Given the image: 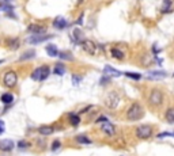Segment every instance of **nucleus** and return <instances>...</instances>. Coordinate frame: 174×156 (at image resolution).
<instances>
[{
    "label": "nucleus",
    "instance_id": "nucleus-14",
    "mask_svg": "<svg viewBox=\"0 0 174 156\" xmlns=\"http://www.w3.org/2000/svg\"><path fill=\"white\" fill-rule=\"evenodd\" d=\"M167 76V73L163 71H151L148 72V79H163Z\"/></svg>",
    "mask_w": 174,
    "mask_h": 156
},
{
    "label": "nucleus",
    "instance_id": "nucleus-5",
    "mask_svg": "<svg viewBox=\"0 0 174 156\" xmlns=\"http://www.w3.org/2000/svg\"><path fill=\"white\" fill-rule=\"evenodd\" d=\"M3 83H4V86L8 87V88L15 87L16 83H18V75H16L14 71H7L3 76Z\"/></svg>",
    "mask_w": 174,
    "mask_h": 156
},
{
    "label": "nucleus",
    "instance_id": "nucleus-2",
    "mask_svg": "<svg viewBox=\"0 0 174 156\" xmlns=\"http://www.w3.org/2000/svg\"><path fill=\"white\" fill-rule=\"evenodd\" d=\"M120 101H121V98H120L118 93L110 91V93L107 94V96L105 98V105H106V107L110 109V110H116L120 105Z\"/></svg>",
    "mask_w": 174,
    "mask_h": 156
},
{
    "label": "nucleus",
    "instance_id": "nucleus-34",
    "mask_svg": "<svg viewBox=\"0 0 174 156\" xmlns=\"http://www.w3.org/2000/svg\"><path fill=\"white\" fill-rule=\"evenodd\" d=\"M77 25H82L83 23V14H80V16H79V19H77Z\"/></svg>",
    "mask_w": 174,
    "mask_h": 156
},
{
    "label": "nucleus",
    "instance_id": "nucleus-10",
    "mask_svg": "<svg viewBox=\"0 0 174 156\" xmlns=\"http://www.w3.org/2000/svg\"><path fill=\"white\" fill-rule=\"evenodd\" d=\"M49 38H52V35H33L31 38H29V44L37 45V44H41V42L46 41Z\"/></svg>",
    "mask_w": 174,
    "mask_h": 156
},
{
    "label": "nucleus",
    "instance_id": "nucleus-8",
    "mask_svg": "<svg viewBox=\"0 0 174 156\" xmlns=\"http://www.w3.org/2000/svg\"><path fill=\"white\" fill-rule=\"evenodd\" d=\"M27 30H29L30 33H33L34 35H42V34H45V33H46L45 26L37 25V23H33V25H30Z\"/></svg>",
    "mask_w": 174,
    "mask_h": 156
},
{
    "label": "nucleus",
    "instance_id": "nucleus-31",
    "mask_svg": "<svg viewBox=\"0 0 174 156\" xmlns=\"http://www.w3.org/2000/svg\"><path fill=\"white\" fill-rule=\"evenodd\" d=\"M58 147H60V141H58V140L53 141V144H52V149L56 151V149H58Z\"/></svg>",
    "mask_w": 174,
    "mask_h": 156
},
{
    "label": "nucleus",
    "instance_id": "nucleus-15",
    "mask_svg": "<svg viewBox=\"0 0 174 156\" xmlns=\"http://www.w3.org/2000/svg\"><path fill=\"white\" fill-rule=\"evenodd\" d=\"M38 133L42 134V136H49V134L53 133V128H52V126H48V125L39 126V128H38Z\"/></svg>",
    "mask_w": 174,
    "mask_h": 156
},
{
    "label": "nucleus",
    "instance_id": "nucleus-18",
    "mask_svg": "<svg viewBox=\"0 0 174 156\" xmlns=\"http://www.w3.org/2000/svg\"><path fill=\"white\" fill-rule=\"evenodd\" d=\"M41 77H42V67H39V68H37V69L33 71L31 79L36 80V82H41Z\"/></svg>",
    "mask_w": 174,
    "mask_h": 156
},
{
    "label": "nucleus",
    "instance_id": "nucleus-30",
    "mask_svg": "<svg viewBox=\"0 0 174 156\" xmlns=\"http://www.w3.org/2000/svg\"><path fill=\"white\" fill-rule=\"evenodd\" d=\"M18 147H19V148H29L30 144L26 143V141H19V143H18Z\"/></svg>",
    "mask_w": 174,
    "mask_h": 156
},
{
    "label": "nucleus",
    "instance_id": "nucleus-39",
    "mask_svg": "<svg viewBox=\"0 0 174 156\" xmlns=\"http://www.w3.org/2000/svg\"><path fill=\"white\" fill-rule=\"evenodd\" d=\"M173 133H174V132H173Z\"/></svg>",
    "mask_w": 174,
    "mask_h": 156
},
{
    "label": "nucleus",
    "instance_id": "nucleus-7",
    "mask_svg": "<svg viewBox=\"0 0 174 156\" xmlns=\"http://www.w3.org/2000/svg\"><path fill=\"white\" fill-rule=\"evenodd\" d=\"M101 130L106 134V136H114L116 134V128H114L113 124H110L109 121H105L101 125Z\"/></svg>",
    "mask_w": 174,
    "mask_h": 156
},
{
    "label": "nucleus",
    "instance_id": "nucleus-33",
    "mask_svg": "<svg viewBox=\"0 0 174 156\" xmlns=\"http://www.w3.org/2000/svg\"><path fill=\"white\" fill-rule=\"evenodd\" d=\"M11 10H12L11 6H1L0 7V11H11Z\"/></svg>",
    "mask_w": 174,
    "mask_h": 156
},
{
    "label": "nucleus",
    "instance_id": "nucleus-13",
    "mask_svg": "<svg viewBox=\"0 0 174 156\" xmlns=\"http://www.w3.org/2000/svg\"><path fill=\"white\" fill-rule=\"evenodd\" d=\"M45 50H46V53H48V56H50V57H57V56H58L57 46H56L55 44H49V45H46Z\"/></svg>",
    "mask_w": 174,
    "mask_h": 156
},
{
    "label": "nucleus",
    "instance_id": "nucleus-11",
    "mask_svg": "<svg viewBox=\"0 0 174 156\" xmlns=\"http://www.w3.org/2000/svg\"><path fill=\"white\" fill-rule=\"evenodd\" d=\"M68 25V22H67V19L65 18H63V16H57L55 19V22H53V26H55L56 29H58V30H63V29H65V26Z\"/></svg>",
    "mask_w": 174,
    "mask_h": 156
},
{
    "label": "nucleus",
    "instance_id": "nucleus-20",
    "mask_svg": "<svg viewBox=\"0 0 174 156\" xmlns=\"http://www.w3.org/2000/svg\"><path fill=\"white\" fill-rule=\"evenodd\" d=\"M0 101H1L4 105H10L14 101V96H12V94H3L1 98H0Z\"/></svg>",
    "mask_w": 174,
    "mask_h": 156
},
{
    "label": "nucleus",
    "instance_id": "nucleus-9",
    "mask_svg": "<svg viewBox=\"0 0 174 156\" xmlns=\"http://www.w3.org/2000/svg\"><path fill=\"white\" fill-rule=\"evenodd\" d=\"M14 149V143L12 140H0V151H3V152H10V151Z\"/></svg>",
    "mask_w": 174,
    "mask_h": 156
},
{
    "label": "nucleus",
    "instance_id": "nucleus-4",
    "mask_svg": "<svg viewBox=\"0 0 174 156\" xmlns=\"http://www.w3.org/2000/svg\"><path fill=\"white\" fill-rule=\"evenodd\" d=\"M152 136V126L151 125H140L136 128V137L140 140H147Z\"/></svg>",
    "mask_w": 174,
    "mask_h": 156
},
{
    "label": "nucleus",
    "instance_id": "nucleus-26",
    "mask_svg": "<svg viewBox=\"0 0 174 156\" xmlns=\"http://www.w3.org/2000/svg\"><path fill=\"white\" fill-rule=\"evenodd\" d=\"M76 141L77 143H80V144H90V139H87L86 136H77L76 137Z\"/></svg>",
    "mask_w": 174,
    "mask_h": 156
},
{
    "label": "nucleus",
    "instance_id": "nucleus-3",
    "mask_svg": "<svg viewBox=\"0 0 174 156\" xmlns=\"http://www.w3.org/2000/svg\"><path fill=\"white\" fill-rule=\"evenodd\" d=\"M163 102V93L159 88H152L148 95V103L154 107H158Z\"/></svg>",
    "mask_w": 174,
    "mask_h": 156
},
{
    "label": "nucleus",
    "instance_id": "nucleus-21",
    "mask_svg": "<svg viewBox=\"0 0 174 156\" xmlns=\"http://www.w3.org/2000/svg\"><path fill=\"white\" fill-rule=\"evenodd\" d=\"M69 122H71L72 126H77V125H79V122H80V117H79L77 114L71 113V114H69Z\"/></svg>",
    "mask_w": 174,
    "mask_h": 156
},
{
    "label": "nucleus",
    "instance_id": "nucleus-32",
    "mask_svg": "<svg viewBox=\"0 0 174 156\" xmlns=\"http://www.w3.org/2000/svg\"><path fill=\"white\" fill-rule=\"evenodd\" d=\"M107 82H110V77L103 76L102 79H101V86H105V84H107Z\"/></svg>",
    "mask_w": 174,
    "mask_h": 156
},
{
    "label": "nucleus",
    "instance_id": "nucleus-27",
    "mask_svg": "<svg viewBox=\"0 0 174 156\" xmlns=\"http://www.w3.org/2000/svg\"><path fill=\"white\" fill-rule=\"evenodd\" d=\"M125 76L131 77V79H133V80H139L140 77H142L139 73H132V72H125Z\"/></svg>",
    "mask_w": 174,
    "mask_h": 156
},
{
    "label": "nucleus",
    "instance_id": "nucleus-17",
    "mask_svg": "<svg viewBox=\"0 0 174 156\" xmlns=\"http://www.w3.org/2000/svg\"><path fill=\"white\" fill-rule=\"evenodd\" d=\"M110 53H112V56L114 58H117V60H123V58H124V52L121 50V49L113 48L112 50H110Z\"/></svg>",
    "mask_w": 174,
    "mask_h": 156
},
{
    "label": "nucleus",
    "instance_id": "nucleus-28",
    "mask_svg": "<svg viewBox=\"0 0 174 156\" xmlns=\"http://www.w3.org/2000/svg\"><path fill=\"white\" fill-rule=\"evenodd\" d=\"M170 136H174V133H171V132H163V133H159L158 139H163V137H170Z\"/></svg>",
    "mask_w": 174,
    "mask_h": 156
},
{
    "label": "nucleus",
    "instance_id": "nucleus-35",
    "mask_svg": "<svg viewBox=\"0 0 174 156\" xmlns=\"http://www.w3.org/2000/svg\"><path fill=\"white\" fill-rule=\"evenodd\" d=\"M3 133V128H0V134Z\"/></svg>",
    "mask_w": 174,
    "mask_h": 156
},
{
    "label": "nucleus",
    "instance_id": "nucleus-24",
    "mask_svg": "<svg viewBox=\"0 0 174 156\" xmlns=\"http://www.w3.org/2000/svg\"><path fill=\"white\" fill-rule=\"evenodd\" d=\"M171 7V0H163V4H162V12H166V11L170 10Z\"/></svg>",
    "mask_w": 174,
    "mask_h": 156
},
{
    "label": "nucleus",
    "instance_id": "nucleus-19",
    "mask_svg": "<svg viewBox=\"0 0 174 156\" xmlns=\"http://www.w3.org/2000/svg\"><path fill=\"white\" fill-rule=\"evenodd\" d=\"M53 73L55 75H58V76H61V75H64L65 73V67L63 65V64H56L55 68H53Z\"/></svg>",
    "mask_w": 174,
    "mask_h": 156
},
{
    "label": "nucleus",
    "instance_id": "nucleus-37",
    "mask_svg": "<svg viewBox=\"0 0 174 156\" xmlns=\"http://www.w3.org/2000/svg\"><path fill=\"white\" fill-rule=\"evenodd\" d=\"M6 1H8V0H6Z\"/></svg>",
    "mask_w": 174,
    "mask_h": 156
},
{
    "label": "nucleus",
    "instance_id": "nucleus-16",
    "mask_svg": "<svg viewBox=\"0 0 174 156\" xmlns=\"http://www.w3.org/2000/svg\"><path fill=\"white\" fill-rule=\"evenodd\" d=\"M164 118L169 124H174V107H169L164 113Z\"/></svg>",
    "mask_w": 174,
    "mask_h": 156
},
{
    "label": "nucleus",
    "instance_id": "nucleus-22",
    "mask_svg": "<svg viewBox=\"0 0 174 156\" xmlns=\"http://www.w3.org/2000/svg\"><path fill=\"white\" fill-rule=\"evenodd\" d=\"M34 56H36V52H34V50H27V52H25V53L20 56L19 60L20 61H25V60H29V58H33Z\"/></svg>",
    "mask_w": 174,
    "mask_h": 156
},
{
    "label": "nucleus",
    "instance_id": "nucleus-25",
    "mask_svg": "<svg viewBox=\"0 0 174 156\" xmlns=\"http://www.w3.org/2000/svg\"><path fill=\"white\" fill-rule=\"evenodd\" d=\"M58 56H60V58H61V60H68V61L72 60V54L69 53V52H63V53H58Z\"/></svg>",
    "mask_w": 174,
    "mask_h": 156
},
{
    "label": "nucleus",
    "instance_id": "nucleus-23",
    "mask_svg": "<svg viewBox=\"0 0 174 156\" xmlns=\"http://www.w3.org/2000/svg\"><path fill=\"white\" fill-rule=\"evenodd\" d=\"M74 35H75V38H76V41L80 44L83 39H86V38H83V34H82V31L79 29H75V31H74Z\"/></svg>",
    "mask_w": 174,
    "mask_h": 156
},
{
    "label": "nucleus",
    "instance_id": "nucleus-38",
    "mask_svg": "<svg viewBox=\"0 0 174 156\" xmlns=\"http://www.w3.org/2000/svg\"><path fill=\"white\" fill-rule=\"evenodd\" d=\"M173 76H174V73H173Z\"/></svg>",
    "mask_w": 174,
    "mask_h": 156
},
{
    "label": "nucleus",
    "instance_id": "nucleus-29",
    "mask_svg": "<svg viewBox=\"0 0 174 156\" xmlns=\"http://www.w3.org/2000/svg\"><path fill=\"white\" fill-rule=\"evenodd\" d=\"M82 80V76H76V75H74L72 76V82H74V84L76 86V84H79V82Z\"/></svg>",
    "mask_w": 174,
    "mask_h": 156
},
{
    "label": "nucleus",
    "instance_id": "nucleus-1",
    "mask_svg": "<svg viewBox=\"0 0 174 156\" xmlns=\"http://www.w3.org/2000/svg\"><path fill=\"white\" fill-rule=\"evenodd\" d=\"M143 117H144V109H143V106L137 102L132 103L131 107L128 109V112H126V120L128 121H139Z\"/></svg>",
    "mask_w": 174,
    "mask_h": 156
},
{
    "label": "nucleus",
    "instance_id": "nucleus-12",
    "mask_svg": "<svg viewBox=\"0 0 174 156\" xmlns=\"http://www.w3.org/2000/svg\"><path fill=\"white\" fill-rule=\"evenodd\" d=\"M103 72H105V75H107V76H114V77H118V76H121L123 73L120 72V71H117V69H114L113 67H110V65H106L105 67V69H103Z\"/></svg>",
    "mask_w": 174,
    "mask_h": 156
},
{
    "label": "nucleus",
    "instance_id": "nucleus-6",
    "mask_svg": "<svg viewBox=\"0 0 174 156\" xmlns=\"http://www.w3.org/2000/svg\"><path fill=\"white\" fill-rule=\"evenodd\" d=\"M80 46L84 52H87L88 54H95V50H97V45L94 44L91 39H83L80 42Z\"/></svg>",
    "mask_w": 174,
    "mask_h": 156
},
{
    "label": "nucleus",
    "instance_id": "nucleus-36",
    "mask_svg": "<svg viewBox=\"0 0 174 156\" xmlns=\"http://www.w3.org/2000/svg\"><path fill=\"white\" fill-rule=\"evenodd\" d=\"M3 61H4V60H0V64H3Z\"/></svg>",
    "mask_w": 174,
    "mask_h": 156
}]
</instances>
